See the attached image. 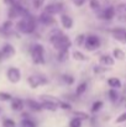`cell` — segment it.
<instances>
[{
	"mask_svg": "<svg viewBox=\"0 0 126 127\" xmlns=\"http://www.w3.org/2000/svg\"><path fill=\"white\" fill-rule=\"evenodd\" d=\"M48 42L49 44L56 49V51H61V49H69L72 47V40L69 38V36L64 35L61 30L58 29H52L49 32H48Z\"/></svg>",
	"mask_w": 126,
	"mask_h": 127,
	"instance_id": "obj_1",
	"label": "cell"
},
{
	"mask_svg": "<svg viewBox=\"0 0 126 127\" xmlns=\"http://www.w3.org/2000/svg\"><path fill=\"white\" fill-rule=\"evenodd\" d=\"M36 27H37V19L31 14L19 19V21L15 24V30L22 35H32L36 31Z\"/></svg>",
	"mask_w": 126,
	"mask_h": 127,
	"instance_id": "obj_2",
	"label": "cell"
},
{
	"mask_svg": "<svg viewBox=\"0 0 126 127\" xmlns=\"http://www.w3.org/2000/svg\"><path fill=\"white\" fill-rule=\"evenodd\" d=\"M30 56L36 65H44L47 59H46V48L41 43H35L30 48Z\"/></svg>",
	"mask_w": 126,
	"mask_h": 127,
	"instance_id": "obj_3",
	"label": "cell"
},
{
	"mask_svg": "<svg viewBox=\"0 0 126 127\" xmlns=\"http://www.w3.org/2000/svg\"><path fill=\"white\" fill-rule=\"evenodd\" d=\"M101 47V40L98 35L94 33H89L85 37V42H84V49H86L88 52H94L96 49H99Z\"/></svg>",
	"mask_w": 126,
	"mask_h": 127,
	"instance_id": "obj_4",
	"label": "cell"
},
{
	"mask_svg": "<svg viewBox=\"0 0 126 127\" xmlns=\"http://www.w3.org/2000/svg\"><path fill=\"white\" fill-rule=\"evenodd\" d=\"M63 10H64V4H63L62 1L51 2V4H47V5L43 7V12L49 14V15H52V16L63 14Z\"/></svg>",
	"mask_w": 126,
	"mask_h": 127,
	"instance_id": "obj_5",
	"label": "cell"
},
{
	"mask_svg": "<svg viewBox=\"0 0 126 127\" xmlns=\"http://www.w3.org/2000/svg\"><path fill=\"white\" fill-rule=\"evenodd\" d=\"M6 79L11 83V84H17L21 82V78H22V74H21V70L17 68V67H9L6 69Z\"/></svg>",
	"mask_w": 126,
	"mask_h": 127,
	"instance_id": "obj_6",
	"label": "cell"
},
{
	"mask_svg": "<svg viewBox=\"0 0 126 127\" xmlns=\"http://www.w3.org/2000/svg\"><path fill=\"white\" fill-rule=\"evenodd\" d=\"M27 84L31 89H37L42 85H46L48 83V79L43 75H29L26 79Z\"/></svg>",
	"mask_w": 126,
	"mask_h": 127,
	"instance_id": "obj_7",
	"label": "cell"
},
{
	"mask_svg": "<svg viewBox=\"0 0 126 127\" xmlns=\"http://www.w3.org/2000/svg\"><path fill=\"white\" fill-rule=\"evenodd\" d=\"M111 37L116 41V42L121 43V44H126V29L125 27H113L110 31Z\"/></svg>",
	"mask_w": 126,
	"mask_h": 127,
	"instance_id": "obj_8",
	"label": "cell"
},
{
	"mask_svg": "<svg viewBox=\"0 0 126 127\" xmlns=\"http://www.w3.org/2000/svg\"><path fill=\"white\" fill-rule=\"evenodd\" d=\"M116 15V9L115 6H106L105 9L98 11V19L104 20V21H111Z\"/></svg>",
	"mask_w": 126,
	"mask_h": 127,
	"instance_id": "obj_9",
	"label": "cell"
},
{
	"mask_svg": "<svg viewBox=\"0 0 126 127\" xmlns=\"http://www.w3.org/2000/svg\"><path fill=\"white\" fill-rule=\"evenodd\" d=\"M0 53H1L4 61L5 59H10V58H12V57L16 56V48L11 43L6 42V43H4L2 47L0 48Z\"/></svg>",
	"mask_w": 126,
	"mask_h": 127,
	"instance_id": "obj_10",
	"label": "cell"
},
{
	"mask_svg": "<svg viewBox=\"0 0 126 127\" xmlns=\"http://www.w3.org/2000/svg\"><path fill=\"white\" fill-rule=\"evenodd\" d=\"M37 20H39V22H41L43 26H47V27L54 26V25L57 24V20L54 19V16H52V15H49V14H46V12H43V11L40 14V16L37 17Z\"/></svg>",
	"mask_w": 126,
	"mask_h": 127,
	"instance_id": "obj_11",
	"label": "cell"
},
{
	"mask_svg": "<svg viewBox=\"0 0 126 127\" xmlns=\"http://www.w3.org/2000/svg\"><path fill=\"white\" fill-rule=\"evenodd\" d=\"M25 101L20 97H12L10 101V109L15 112H22L25 109Z\"/></svg>",
	"mask_w": 126,
	"mask_h": 127,
	"instance_id": "obj_12",
	"label": "cell"
},
{
	"mask_svg": "<svg viewBox=\"0 0 126 127\" xmlns=\"http://www.w3.org/2000/svg\"><path fill=\"white\" fill-rule=\"evenodd\" d=\"M25 105L27 106L29 110H31L34 112H41L43 110L41 101H37V100H34V99H26L25 100Z\"/></svg>",
	"mask_w": 126,
	"mask_h": 127,
	"instance_id": "obj_13",
	"label": "cell"
},
{
	"mask_svg": "<svg viewBox=\"0 0 126 127\" xmlns=\"http://www.w3.org/2000/svg\"><path fill=\"white\" fill-rule=\"evenodd\" d=\"M59 21H61V25H62V27H63L64 30H72V29H73L74 22H73V19H72L69 15H67V14H61V15H59Z\"/></svg>",
	"mask_w": 126,
	"mask_h": 127,
	"instance_id": "obj_14",
	"label": "cell"
},
{
	"mask_svg": "<svg viewBox=\"0 0 126 127\" xmlns=\"http://www.w3.org/2000/svg\"><path fill=\"white\" fill-rule=\"evenodd\" d=\"M115 63H116V61H115V58L111 56V54H101L100 57H99V64H101V65H104V67H114L115 65Z\"/></svg>",
	"mask_w": 126,
	"mask_h": 127,
	"instance_id": "obj_15",
	"label": "cell"
},
{
	"mask_svg": "<svg viewBox=\"0 0 126 127\" xmlns=\"http://www.w3.org/2000/svg\"><path fill=\"white\" fill-rule=\"evenodd\" d=\"M14 27H15V25H14L12 20L7 19L6 21H4V22L1 24L0 31H1L2 33H5V35H10V33L12 32V29H14Z\"/></svg>",
	"mask_w": 126,
	"mask_h": 127,
	"instance_id": "obj_16",
	"label": "cell"
},
{
	"mask_svg": "<svg viewBox=\"0 0 126 127\" xmlns=\"http://www.w3.org/2000/svg\"><path fill=\"white\" fill-rule=\"evenodd\" d=\"M40 101L41 102H49V104H53L56 106H59L61 99H58L57 96H53V95H46V94H43V95L40 96Z\"/></svg>",
	"mask_w": 126,
	"mask_h": 127,
	"instance_id": "obj_17",
	"label": "cell"
},
{
	"mask_svg": "<svg viewBox=\"0 0 126 127\" xmlns=\"http://www.w3.org/2000/svg\"><path fill=\"white\" fill-rule=\"evenodd\" d=\"M71 57L74 59V61H77V62H88L89 61V57L83 53L82 51H78V49H76V51H73L72 53H71Z\"/></svg>",
	"mask_w": 126,
	"mask_h": 127,
	"instance_id": "obj_18",
	"label": "cell"
},
{
	"mask_svg": "<svg viewBox=\"0 0 126 127\" xmlns=\"http://www.w3.org/2000/svg\"><path fill=\"white\" fill-rule=\"evenodd\" d=\"M106 84H108V86H109L110 89H116V90H119V89L123 88V82H121L119 78H116V77L109 78V79L106 80Z\"/></svg>",
	"mask_w": 126,
	"mask_h": 127,
	"instance_id": "obj_19",
	"label": "cell"
},
{
	"mask_svg": "<svg viewBox=\"0 0 126 127\" xmlns=\"http://www.w3.org/2000/svg\"><path fill=\"white\" fill-rule=\"evenodd\" d=\"M71 57V53H69V49H61V51H57V56H56V59L59 62V63H64L69 59Z\"/></svg>",
	"mask_w": 126,
	"mask_h": 127,
	"instance_id": "obj_20",
	"label": "cell"
},
{
	"mask_svg": "<svg viewBox=\"0 0 126 127\" xmlns=\"http://www.w3.org/2000/svg\"><path fill=\"white\" fill-rule=\"evenodd\" d=\"M111 56L115 58V61H125V58H126V54H125V52H124V49H121L119 47H116V48L113 49Z\"/></svg>",
	"mask_w": 126,
	"mask_h": 127,
	"instance_id": "obj_21",
	"label": "cell"
},
{
	"mask_svg": "<svg viewBox=\"0 0 126 127\" xmlns=\"http://www.w3.org/2000/svg\"><path fill=\"white\" fill-rule=\"evenodd\" d=\"M108 97H109V100H110L111 104H116L119 101V99H120V95H119V93H118L116 89H110L108 91Z\"/></svg>",
	"mask_w": 126,
	"mask_h": 127,
	"instance_id": "obj_22",
	"label": "cell"
},
{
	"mask_svg": "<svg viewBox=\"0 0 126 127\" xmlns=\"http://www.w3.org/2000/svg\"><path fill=\"white\" fill-rule=\"evenodd\" d=\"M21 125H22V126H26V127H37L36 121H35L34 119H31L30 115L21 119Z\"/></svg>",
	"mask_w": 126,
	"mask_h": 127,
	"instance_id": "obj_23",
	"label": "cell"
},
{
	"mask_svg": "<svg viewBox=\"0 0 126 127\" xmlns=\"http://www.w3.org/2000/svg\"><path fill=\"white\" fill-rule=\"evenodd\" d=\"M103 107H104V102H103L101 100H96V101H94V102L91 104L90 112H91V114H96V112H99Z\"/></svg>",
	"mask_w": 126,
	"mask_h": 127,
	"instance_id": "obj_24",
	"label": "cell"
},
{
	"mask_svg": "<svg viewBox=\"0 0 126 127\" xmlns=\"http://www.w3.org/2000/svg\"><path fill=\"white\" fill-rule=\"evenodd\" d=\"M86 89H88V83H86V82L79 83V84L77 85V88H76V95H77V96L84 95V93L86 91Z\"/></svg>",
	"mask_w": 126,
	"mask_h": 127,
	"instance_id": "obj_25",
	"label": "cell"
},
{
	"mask_svg": "<svg viewBox=\"0 0 126 127\" xmlns=\"http://www.w3.org/2000/svg\"><path fill=\"white\" fill-rule=\"evenodd\" d=\"M89 7L93 11H95V12H98V11L101 10V5H100L99 0H89Z\"/></svg>",
	"mask_w": 126,
	"mask_h": 127,
	"instance_id": "obj_26",
	"label": "cell"
},
{
	"mask_svg": "<svg viewBox=\"0 0 126 127\" xmlns=\"http://www.w3.org/2000/svg\"><path fill=\"white\" fill-rule=\"evenodd\" d=\"M93 73L96 74V75H101V74L106 73V67H104V65H101V64L94 65V67H93Z\"/></svg>",
	"mask_w": 126,
	"mask_h": 127,
	"instance_id": "obj_27",
	"label": "cell"
},
{
	"mask_svg": "<svg viewBox=\"0 0 126 127\" xmlns=\"http://www.w3.org/2000/svg\"><path fill=\"white\" fill-rule=\"evenodd\" d=\"M12 97H14V96H12L10 93H7V91H0V101H1V102L11 101Z\"/></svg>",
	"mask_w": 126,
	"mask_h": 127,
	"instance_id": "obj_28",
	"label": "cell"
},
{
	"mask_svg": "<svg viewBox=\"0 0 126 127\" xmlns=\"http://www.w3.org/2000/svg\"><path fill=\"white\" fill-rule=\"evenodd\" d=\"M41 104L43 110H47V111H51V112H56L58 110V106H56L53 104H49V102H41Z\"/></svg>",
	"mask_w": 126,
	"mask_h": 127,
	"instance_id": "obj_29",
	"label": "cell"
},
{
	"mask_svg": "<svg viewBox=\"0 0 126 127\" xmlns=\"http://www.w3.org/2000/svg\"><path fill=\"white\" fill-rule=\"evenodd\" d=\"M1 126L2 127H16V122L12 119H10V117H5L1 121Z\"/></svg>",
	"mask_w": 126,
	"mask_h": 127,
	"instance_id": "obj_30",
	"label": "cell"
},
{
	"mask_svg": "<svg viewBox=\"0 0 126 127\" xmlns=\"http://www.w3.org/2000/svg\"><path fill=\"white\" fill-rule=\"evenodd\" d=\"M85 37H86V35H84V33H79V35H78V36L76 37V40H74V43L77 44V47H84Z\"/></svg>",
	"mask_w": 126,
	"mask_h": 127,
	"instance_id": "obj_31",
	"label": "cell"
},
{
	"mask_svg": "<svg viewBox=\"0 0 126 127\" xmlns=\"http://www.w3.org/2000/svg\"><path fill=\"white\" fill-rule=\"evenodd\" d=\"M73 115H74V117H78V119L82 120V121H86V120L89 119V115H88L86 112H84V111H74Z\"/></svg>",
	"mask_w": 126,
	"mask_h": 127,
	"instance_id": "obj_32",
	"label": "cell"
},
{
	"mask_svg": "<svg viewBox=\"0 0 126 127\" xmlns=\"http://www.w3.org/2000/svg\"><path fill=\"white\" fill-rule=\"evenodd\" d=\"M58 109H62V110H64V111H72V105H71L69 102L64 101V100H61Z\"/></svg>",
	"mask_w": 126,
	"mask_h": 127,
	"instance_id": "obj_33",
	"label": "cell"
},
{
	"mask_svg": "<svg viewBox=\"0 0 126 127\" xmlns=\"http://www.w3.org/2000/svg\"><path fill=\"white\" fill-rule=\"evenodd\" d=\"M62 79H63V82L67 85H73L74 82H76L74 77H72V75H69V74H64V75L62 77Z\"/></svg>",
	"mask_w": 126,
	"mask_h": 127,
	"instance_id": "obj_34",
	"label": "cell"
},
{
	"mask_svg": "<svg viewBox=\"0 0 126 127\" xmlns=\"http://www.w3.org/2000/svg\"><path fill=\"white\" fill-rule=\"evenodd\" d=\"M82 120H79L78 117H73L69 121V127H82Z\"/></svg>",
	"mask_w": 126,
	"mask_h": 127,
	"instance_id": "obj_35",
	"label": "cell"
},
{
	"mask_svg": "<svg viewBox=\"0 0 126 127\" xmlns=\"http://www.w3.org/2000/svg\"><path fill=\"white\" fill-rule=\"evenodd\" d=\"M126 122V110L124 112H121L116 119H115V124H118V125H120V124H125Z\"/></svg>",
	"mask_w": 126,
	"mask_h": 127,
	"instance_id": "obj_36",
	"label": "cell"
},
{
	"mask_svg": "<svg viewBox=\"0 0 126 127\" xmlns=\"http://www.w3.org/2000/svg\"><path fill=\"white\" fill-rule=\"evenodd\" d=\"M31 1H32V6L36 10L41 9L42 6H43V4H44V0H31Z\"/></svg>",
	"mask_w": 126,
	"mask_h": 127,
	"instance_id": "obj_37",
	"label": "cell"
},
{
	"mask_svg": "<svg viewBox=\"0 0 126 127\" xmlns=\"http://www.w3.org/2000/svg\"><path fill=\"white\" fill-rule=\"evenodd\" d=\"M115 9H116V12L126 14V2H124V4H119L118 6H115Z\"/></svg>",
	"mask_w": 126,
	"mask_h": 127,
	"instance_id": "obj_38",
	"label": "cell"
},
{
	"mask_svg": "<svg viewBox=\"0 0 126 127\" xmlns=\"http://www.w3.org/2000/svg\"><path fill=\"white\" fill-rule=\"evenodd\" d=\"M73 2H74V5H77V6H83L84 4L86 2V0H73Z\"/></svg>",
	"mask_w": 126,
	"mask_h": 127,
	"instance_id": "obj_39",
	"label": "cell"
},
{
	"mask_svg": "<svg viewBox=\"0 0 126 127\" xmlns=\"http://www.w3.org/2000/svg\"><path fill=\"white\" fill-rule=\"evenodd\" d=\"M119 100H120V105H121L123 107H126V106H125V105H126V96H121Z\"/></svg>",
	"mask_w": 126,
	"mask_h": 127,
	"instance_id": "obj_40",
	"label": "cell"
},
{
	"mask_svg": "<svg viewBox=\"0 0 126 127\" xmlns=\"http://www.w3.org/2000/svg\"><path fill=\"white\" fill-rule=\"evenodd\" d=\"M2 61H4V58H2V56H1V53H0V63H1Z\"/></svg>",
	"mask_w": 126,
	"mask_h": 127,
	"instance_id": "obj_41",
	"label": "cell"
},
{
	"mask_svg": "<svg viewBox=\"0 0 126 127\" xmlns=\"http://www.w3.org/2000/svg\"><path fill=\"white\" fill-rule=\"evenodd\" d=\"M16 1H19V2H21V1H22V0H16Z\"/></svg>",
	"mask_w": 126,
	"mask_h": 127,
	"instance_id": "obj_42",
	"label": "cell"
},
{
	"mask_svg": "<svg viewBox=\"0 0 126 127\" xmlns=\"http://www.w3.org/2000/svg\"><path fill=\"white\" fill-rule=\"evenodd\" d=\"M19 127H26V126H22V125H21V126H19Z\"/></svg>",
	"mask_w": 126,
	"mask_h": 127,
	"instance_id": "obj_43",
	"label": "cell"
},
{
	"mask_svg": "<svg viewBox=\"0 0 126 127\" xmlns=\"http://www.w3.org/2000/svg\"><path fill=\"white\" fill-rule=\"evenodd\" d=\"M0 112H1V109H0Z\"/></svg>",
	"mask_w": 126,
	"mask_h": 127,
	"instance_id": "obj_44",
	"label": "cell"
},
{
	"mask_svg": "<svg viewBox=\"0 0 126 127\" xmlns=\"http://www.w3.org/2000/svg\"><path fill=\"white\" fill-rule=\"evenodd\" d=\"M125 1H126V0H125Z\"/></svg>",
	"mask_w": 126,
	"mask_h": 127,
	"instance_id": "obj_45",
	"label": "cell"
}]
</instances>
